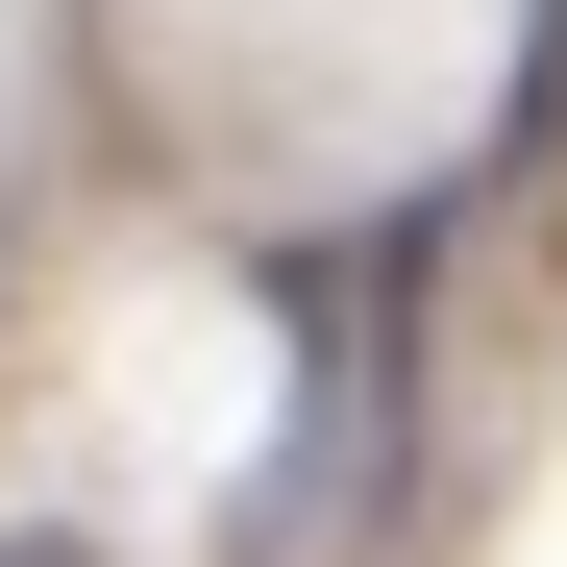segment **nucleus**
Returning a JSON list of instances; mask_svg holds the SVG:
<instances>
[{
    "instance_id": "nucleus-1",
    "label": "nucleus",
    "mask_w": 567,
    "mask_h": 567,
    "mask_svg": "<svg viewBox=\"0 0 567 567\" xmlns=\"http://www.w3.org/2000/svg\"><path fill=\"white\" fill-rule=\"evenodd\" d=\"M0 567H74V543H0Z\"/></svg>"
}]
</instances>
